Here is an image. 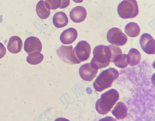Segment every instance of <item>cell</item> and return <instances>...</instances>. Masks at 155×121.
<instances>
[{"mask_svg": "<svg viewBox=\"0 0 155 121\" xmlns=\"http://www.w3.org/2000/svg\"><path fill=\"white\" fill-rule=\"evenodd\" d=\"M119 94L115 89H112L102 94L95 104L97 112L101 115L107 113L118 100Z\"/></svg>", "mask_w": 155, "mask_h": 121, "instance_id": "6da1fadb", "label": "cell"}, {"mask_svg": "<svg viewBox=\"0 0 155 121\" xmlns=\"http://www.w3.org/2000/svg\"><path fill=\"white\" fill-rule=\"evenodd\" d=\"M118 71L113 68H110L103 71L97 76L93 83L95 89L101 92L110 87L113 81L119 76Z\"/></svg>", "mask_w": 155, "mask_h": 121, "instance_id": "7a4b0ae2", "label": "cell"}, {"mask_svg": "<svg viewBox=\"0 0 155 121\" xmlns=\"http://www.w3.org/2000/svg\"><path fill=\"white\" fill-rule=\"evenodd\" d=\"M93 55L91 63L98 69L108 66L110 62L111 52L108 45L96 46L93 50Z\"/></svg>", "mask_w": 155, "mask_h": 121, "instance_id": "3957f363", "label": "cell"}, {"mask_svg": "<svg viewBox=\"0 0 155 121\" xmlns=\"http://www.w3.org/2000/svg\"><path fill=\"white\" fill-rule=\"evenodd\" d=\"M117 11L119 16L122 18H134L139 12L137 2L136 0H123L118 5Z\"/></svg>", "mask_w": 155, "mask_h": 121, "instance_id": "277c9868", "label": "cell"}, {"mask_svg": "<svg viewBox=\"0 0 155 121\" xmlns=\"http://www.w3.org/2000/svg\"><path fill=\"white\" fill-rule=\"evenodd\" d=\"M57 54L63 61L71 64H79L81 62L75 56L72 45H62L56 50Z\"/></svg>", "mask_w": 155, "mask_h": 121, "instance_id": "5b68a950", "label": "cell"}, {"mask_svg": "<svg viewBox=\"0 0 155 121\" xmlns=\"http://www.w3.org/2000/svg\"><path fill=\"white\" fill-rule=\"evenodd\" d=\"M107 38L110 43L118 46H122L127 42V38L126 35L119 28L113 27L107 32Z\"/></svg>", "mask_w": 155, "mask_h": 121, "instance_id": "8992f818", "label": "cell"}, {"mask_svg": "<svg viewBox=\"0 0 155 121\" xmlns=\"http://www.w3.org/2000/svg\"><path fill=\"white\" fill-rule=\"evenodd\" d=\"M77 59L80 62L87 60L91 52L90 45L85 40L79 41L73 50Z\"/></svg>", "mask_w": 155, "mask_h": 121, "instance_id": "52a82bcc", "label": "cell"}, {"mask_svg": "<svg viewBox=\"0 0 155 121\" xmlns=\"http://www.w3.org/2000/svg\"><path fill=\"white\" fill-rule=\"evenodd\" d=\"M98 69L91 63L82 65L79 72L81 77L84 80L91 81L96 76Z\"/></svg>", "mask_w": 155, "mask_h": 121, "instance_id": "ba28073f", "label": "cell"}, {"mask_svg": "<svg viewBox=\"0 0 155 121\" xmlns=\"http://www.w3.org/2000/svg\"><path fill=\"white\" fill-rule=\"evenodd\" d=\"M140 43L142 50L147 54H155V40L149 34H143L140 39Z\"/></svg>", "mask_w": 155, "mask_h": 121, "instance_id": "9c48e42d", "label": "cell"}, {"mask_svg": "<svg viewBox=\"0 0 155 121\" xmlns=\"http://www.w3.org/2000/svg\"><path fill=\"white\" fill-rule=\"evenodd\" d=\"M42 49L41 43L39 39L37 37H28L25 42L24 49L28 54L35 52H40Z\"/></svg>", "mask_w": 155, "mask_h": 121, "instance_id": "30bf717a", "label": "cell"}, {"mask_svg": "<svg viewBox=\"0 0 155 121\" xmlns=\"http://www.w3.org/2000/svg\"><path fill=\"white\" fill-rule=\"evenodd\" d=\"M87 11L83 7L78 6L73 8L70 12L71 19L74 22L78 23L83 21L87 16Z\"/></svg>", "mask_w": 155, "mask_h": 121, "instance_id": "8fae6325", "label": "cell"}, {"mask_svg": "<svg viewBox=\"0 0 155 121\" xmlns=\"http://www.w3.org/2000/svg\"><path fill=\"white\" fill-rule=\"evenodd\" d=\"M78 36L77 30L73 28H70L64 30L61 34L60 40L63 44L68 45L72 43Z\"/></svg>", "mask_w": 155, "mask_h": 121, "instance_id": "7c38bea8", "label": "cell"}, {"mask_svg": "<svg viewBox=\"0 0 155 121\" xmlns=\"http://www.w3.org/2000/svg\"><path fill=\"white\" fill-rule=\"evenodd\" d=\"M23 43L21 39L17 36L11 37L8 42L7 48L8 51L12 53L19 52L22 47Z\"/></svg>", "mask_w": 155, "mask_h": 121, "instance_id": "4fadbf2b", "label": "cell"}, {"mask_svg": "<svg viewBox=\"0 0 155 121\" xmlns=\"http://www.w3.org/2000/svg\"><path fill=\"white\" fill-rule=\"evenodd\" d=\"M50 9L48 5L43 0L39 1L36 6L37 14L41 19H45L49 16L50 13Z\"/></svg>", "mask_w": 155, "mask_h": 121, "instance_id": "5bb4252c", "label": "cell"}, {"mask_svg": "<svg viewBox=\"0 0 155 121\" xmlns=\"http://www.w3.org/2000/svg\"><path fill=\"white\" fill-rule=\"evenodd\" d=\"M53 23L57 28H61L67 25L68 20L66 14L62 12L56 13L53 16Z\"/></svg>", "mask_w": 155, "mask_h": 121, "instance_id": "9a60e30c", "label": "cell"}, {"mask_svg": "<svg viewBox=\"0 0 155 121\" xmlns=\"http://www.w3.org/2000/svg\"><path fill=\"white\" fill-rule=\"evenodd\" d=\"M128 109L124 103L118 102L112 111L113 115L118 119H123L127 116Z\"/></svg>", "mask_w": 155, "mask_h": 121, "instance_id": "2e32d148", "label": "cell"}, {"mask_svg": "<svg viewBox=\"0 0 155 121\" xmlns=\"http://www.w3.org/2000/svg\"><path fill=\"white\" fill-rule=\"evenodd\" d=\"M141 59V54L139 51L135 48H132L129 50L127 55L128 64L131 66L138 64Z\"/></svg>", "mask_w": 155, "mask_h": 121, "instance_id": "e0dca14e", "label": "cell"}, {"mask_svg": "<svg viewBox=\"0 0 155 121\" xmlns=\"http://www.w3.org/2000/svg\"><path fill=\"white\" fill-rule=\"evenodd\" d=\"M140 30L138 25L134 22H130L125 27V32L129 36L135 37L140 34Z\"/></svg>", "mask_w": 155, "mask_h": 121, "instance_id": "ac0fdd59", "label": "cell"}, {"mask_svg": "<svg viewBox=\"0 0 155 121\" xmlns=\"http://www.w3.org/2000/svg\"><path fill=\"white\" fill-rule=\"evenodd\" d=\"M43 55L38 52H35L28 54L27 62L29 64L35 65L40 63L43 60Z\"/></svg>", "mask_w": 155, "mask_h": 121, "instance_id": "d6986e66", "label": "cell"}, {"mask_svg": "<svg viewBox=\"0 0 155 121\" xmlns=\"http://www.w3.org/2000/svg\"><path fill=\"white\" fill-rule=\"evenodd\" d=\"M111 52L110 62H114L117 61L121 57L122 52L120 48L113 45H108Z\"/></svg>", "mask_w": 155, "mask_h": 121, "instance_id": "ffe728a7", "label": "cell"}, {"mask_svg": "<svg viewBox=\"0 0 155 121\" xmlns=\"http://www.w3.org/2000/svg\"><path fill=\"white\" fill-rule=\"evenodd\" d=\"M114 63L115 65L118 67L122 68H125L128 64L127 60V55L122 54L118 60Z\"/></svg>", "mask_w": 155, "mask_h": 121, "instance_id": "44dd1931", "label": "cell"}, {"mask_svg": "<svg viewBox=\"0 0 155 121\" xmlns=\"http://www.w3.org/2000/svg\"><path fill=\"white\" fill-rule=\"evenodd\" d=\"M50 9H56L59 8L61 4V0H45Z\"/></svg>", "mask_w": 155, "mask_h": 121, "instance_id": "7402d4cb", "label": "cell"}, {"mask_svg": "<svg viewBox=\"0 0 155 121\" xmlns=\"http://www.w3.org/2000/svg\"><path fill=\"white\" fill-rule=\"evenodd\" d=\"M6 49L4 45L0 42V59L3 57L6 53Z\"/></svg>", "mask_w": 155, "mask_h": 121, "instance_id": "603a6c76", "label": "cell"}, {"mask_svg": "<svg viewBox=\"0 0 155 121\" xmlns=\"http://www.w3.org/2000/svg\"><path fill=\"white\" fill-rule=\"evenodd\" d=\"M70 0H61V4L59 8L63 9L67 7L70 4Z\"/></svg>", "mask_w": 155, "mask_h": 121, "instance_id": "cb8c5ba5", "label": "cell"}, {"mask_svg": "<svg viewBox=\"0 0 155 121\" xmlns=\"http://www.w3.org/2000/svg\"><path fill=\"white\" fill-rule=\"evenodd\" d=\"M73 1L76 3H81L84 0H72Z\"/></svg>", "mask_w": 155, "mask_h": 121, "instance_id": "d4e9b609", "label": "cell"}]
</instances>
